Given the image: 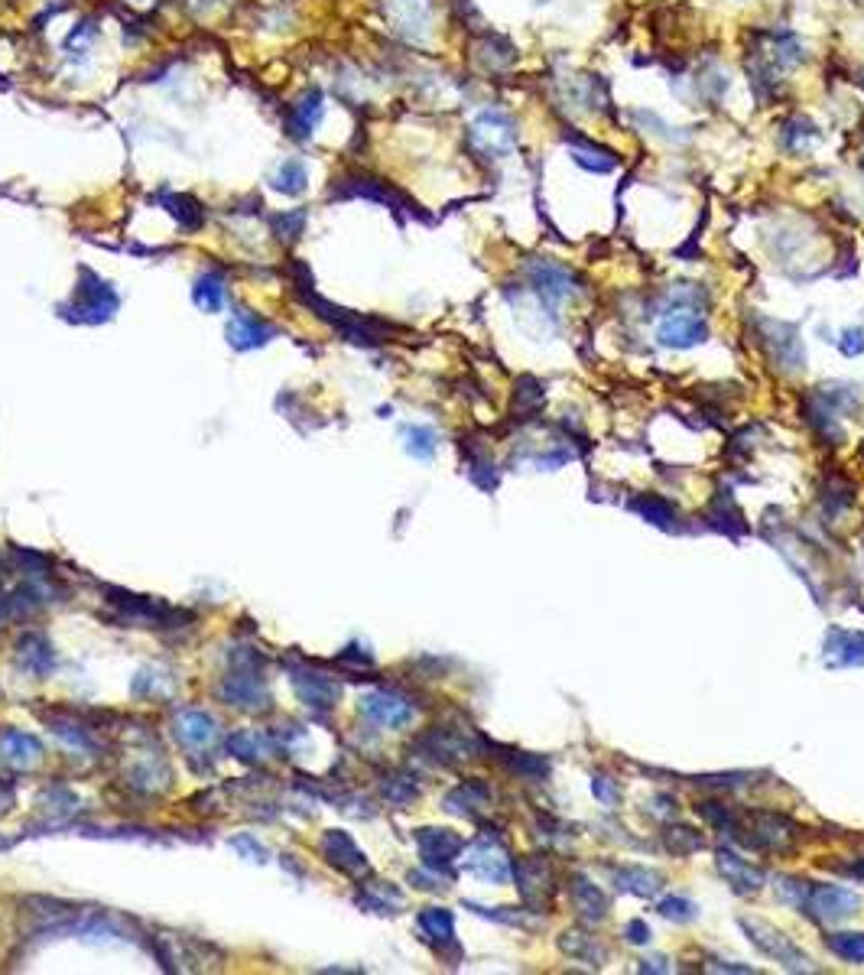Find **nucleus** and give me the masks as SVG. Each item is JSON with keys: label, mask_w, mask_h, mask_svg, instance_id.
Instances as JSON below:
<instances>
[{"label": "nucleus", "mask_w": 864, "mask_h": 975, "mask_svg": "<svg viewBox=\"0 0 864 975\" xmlns=\"http://www.w3.org/2000/svg\"><path fill=\"white\" fill-rule=\"evenodd\" d=\"M117 306H121V296L114 293V286L108 280H101L95 270L82 267V270H78L72 303L59 306V312H62V319H69V322L98 325V322L114 319Z\"/></svg>", "instance_id": "f257e3e1"}, {"label": "nucleus", "mask_w": 864, "mask_h": 975, "mask_svg": "<svg viewBox=\"0 0 864 975\" xmlns=\"http://www.w3.org/2000/svg\"><path fill=\"white\" fill-rule=\"evenodd\" d=\"M468 147L481 160H504L517 147V124L507 111L488 108L468 124Z\"/></svg>", "instance_id": "f03ea898"}, {"label": "nucleus", "mask_w": 864, "mask_h": 975, "mask_svg": "<svg viewBox=\"0 0 864 975\" xmlns=\"http://www.w3.org/2000/svg\"><path fill=\"white\" fill-rule=\"evenodd\" d=\"M738 927L744 930V936L761 949V953L767 959H774L780 962L783 969H790V972H809L813 969V962H809V956L803 953L800 946H796L787 933H780L774 923H767V920H754V917H741L738 920Z\"/></svg>", "instance_id": "7ed1b4c3"}, {"label": "nucleus", "mask_w": 864, "mask_h": 975, "mask_svg": "<svg viewBox=\"0 0 864 975\" xmlns=\"http://www.w3.org/2000/svg\"><path fill=\"white\" fill-rule=\"evenodd\" d=\"M329 195H332V199H371V202L387 205L390 212H407V215H416V218H426L420 212V205H416L413 199H407V195L390 186V182L368 176V173H351V176L335 179V186H332Z\"/></svg>", "instance_id": "20e7f679"}, {"label": "nucleus", "mask_w": 864, "mask_h": 975, "mask_svg": "<svg viewBox=\"0 0 864 975\" xmlns=\"http://www.w3.org/2000/svg\"><path fill=\"white\" fill-rule=\"evenodd\" d=\"M530 280V290L540 296V303L549 312H559V306L572 299L579 293V280H575V273L569 267H562L559 260H530L527 267H523Z\"/></svg>", "instance_id": "39448f33"}, {"label": "nucleus", "mask_w": 864, "mask_h": 975, "mask_svg": "<svg viewBox=\"0 0 864 975\" xmlns=\"http://www.w3.org/2000/svg\"><path fill=\"white\" fill-rule=\"evenodd\" d=\"M660 345L666 348H696L709 338V322L699 309L692 306H673L670 312H663L660 329H657Z\"/></svg>", "instance_id": "423d86ee"}, {"label": "nucleus", "mask_w": 864, "mask_h": 975, "mask_svg": "<svg viewBox=\"0 0 864 975\" xmlns=\"http://www.w3.org/2000/svg\"><path fill=\"white\" fill-rule=\"evenodd\" d=\"M757 325H761V345L770 355V361L783 371H803L806 351H803L800 332H796L793 325L777 322V319H761Z\"/></svg>", "instance_id": "0eeeda50"}, {"label": "nucleus", "mask_w": 864, "mask_h": 975, "mask_svg": "<svg viewBox=\"0 0 864 975\" xmlns=\"http://www.w3.org/2000/svg\"><path fill=\"white\" fill-rule=\"evenodd\" d=\"M858 907H861V897L852 888H842V884H809V897L803 910L822 923H842L848 917H855Z\"/></svg>", "instance_id": "6e6552de"}, {"label": "nucleus", "mask_w": 864, "mask_h": 975, "mask_svg": "<svg viewBox=\"0 0 864 975\" xmlns=\"http://www.w3.org/2000/svg\"><path fill=\"white\" fill-rule=\"evenodd\" d=\"M517 884H520V894H523V904L536 914H543L553 901V865H549V858L543 855H530L523 858V862L514 868Z\"/></svg>", "instance_id": "1a4fd4ad"}, {"label": "nucleus", "mask_w": 864, "mask_h": 975, "mask_svg": "<svg viewBox=\"0 0 864 975\" xmlns=\"http://www.w3.org/2000/svg\"><path fill=\"white\" fill-rule=\"evenodd\" d=\"M793 839H796L793 819L780 813H754L748 832H744V842L761 852H787Z\"/></svg>", "instance_id": "9d476101"}, {"label": "nucleus", "mask_w": 864, "mask_h": 975, "mask_svg": "<svg viewBox=\"0 0 864 975\" xmlns=\"http://www.w3.org/2000/svg\"><path fill=\"white\" fill-rule=\"evenodd\" d=\"M361 712L384 728H403L413 722V702L403 693H394V689H374V693H364Z\"/></svg>", "instance_id": "9b49d317"}, {"label": "nucleus", "mask_w": 864, "mask_h": 975, "mask_svg": "<svg viewBox=\"0 0 864 975\" xmlns=\"http://www.w3.org/2000/svg\"><path fill=\"white\" fill-rule=\"evenodd\" d=\"M465 868L475 878L491 881V884H507L510 878H514V865H510L507 852L501 849V842H491V839H481L475 849L468 852Z\"/></svg>", "instance_id": "f8f14e48"}, {"label": "nucleus", "mask_w": 864, "mask_h": 975, "mask_svg": "<svg viewBox=\"0 0 864 975\" xmlns=\"http://www.w3.org/2000/svg\"><path fill=\"white\" fill-rule=\"evenodd\" d=\"M416 845H420V855H423V865L432 871H445L449 868L458 852H462V836H455L452 829H420L416 832Z\"/></svg>", "instance_id": "ddd939ff"}, {"label": "nucleus", "mask_w": 864, "mask_h": 975, "mask_svg": "<svg viewBox=\"0 0 864 975\" xmlns=\"http://www.w3.org/2000/svg\"><path fill=\"white\" fill-rule=\"evenodd\" d=\"M322 117H325V98H322V91L319 88H309L303 98H299L296 104H290V111H286V121H283V130H286V137H293V140H309L312 134H316V127L322 124Z\"/></svg>", "instance_id": "4468645a"}, {"label": "nucleus", "mask_w": 864, "mask_h": 975, "mask_svg": "<svg viewBox=\"0 0 864 975\" xmlns=\"http://www.w3.org/2000/svg\"><path fill=\"white\" fill-rule=\"evenodd\" d=\"M715 865H718L722 878L731 884V891H735V894H754V891H761L764 881H767V875L761 868L751 865L748 858L735 855L731 849H718L715 852Z\"/></svg>", "instance_id": "2eb2a0df"}, {"label": "nucleus", "mask_w": 864, "mask_h": 975, "mask_svg": "<svg viewBox=\"0 0 864 975\" xmlns=\"http://www.w3.org/2000/svg\"><path fill=\"white\" fill-rule=\"evenodd\" d=\"M293 686L309 709H335L338 696H342V686L316 670H293Z\"/></svg>", "instance_id": "dca6fc26"}, {"label": "nucleus", "mask_w": 864, "mask_h": 975, "mask_svg": "<svg viewBox=\"0 0 864 975\" xmlns=\"http://www.w3.org/2000/svg\"><path fill=\"white\" fill-rule=\"evenodd\" d=\"M322 855L329 858V865L338 871H348V875H364L368 871V858L355 845V839L342 829H329L322 836Z\"/></svg>", "instance_id": "f3484780"}, {"label": "nucleus", "mask_w": 864, "mask_h": 975, "mask_svg": "<svg viewBox=\"0 0 864 975\" xmlns=\"http://www.w3.org/2000/svg\"><path fill=\"white\" fill-rule=\"evenodd\" d=\"M277 335V329H273L270 322H264L257 316V312H234L231 322H228V342L238 348V351H251L257 345H267L270 338Z\"/></svg>", "instance_id": "a211bd4d"}, {"label": "nucleus", "mask_w": 864, "mask_h": 975, "mask_svg": "<svg viewBox=\"0 0 864 975\" xmlns=\"http://www.w3.org/2000/svg\"><path fill=\"white\" fill-rule=\"evenodd\" d=\"M221 696H225L228 702H234V706H241V709H264L270 702L267 686L257 673L228 676V680L221 683Z\"/></svg>", "instance_id": "6ab92c4d"}, {"label": "nucleus", "mask_w": 864, "mask_h": 975, "mask_svg": "<svg viewBox=\"0 0 864 975\" xmlns=\"http://www.w3.org/2000/svg\"><path fill=\"white\" fill-rule=\"evenodd\" d=\"M17 667L33 676H49L56 667V650L43 634H23L17 641Z\"/></svg>", "instance_id": "aec40b11"}, {"label": "nucleus", "mask_w": 864, "mask_h": 975, "mask_svg": "<svg viewBox=\"0 0 864 975\" xmlns=\"http://www.w3.org/2000/svg\"><path fill=\"white\" fill-rule=\"evenodd\" d=\"M826 663L829 667H861L864 663V631H842V628L829 631Z\"/></svg>", "instance_id": "412c9836"}, {"label": "nucleus", "mask_w": 864, "mask_h": 975, "mask_svg": "<svg viewBox=\"0 0 864 975\" xmlns=\"http://www.w3.org/2000/svg\"><path fill=\"white\" fill-rule=\"evenodd\" d=\"M153 199L160 202V205L166 208V212L179 221V228H182V231H189V234H192V231H199V228L205 225V208H202L199 199H192V195H186V192H173V189H160V192L153 195Z\"/></svg>", "instance_id": "4be33fe9"}, {"label": "nucleus", "mask_w": 864, "mask_h": 975, "mask_svg": "<svg viewBox=\"0 0 864 975\" xmlns=\"http://www.w3.org/2000/svg\"><path fill=\"white\" fill-rule=\"evenodd\" d=\"M572 901H575V910H579V917L585 923H601L611 910V901L605 897V891H601L598 884L592 878H585V875L572 878Z\"/></svg>", "instance_id": "5701e85b"}, {"label": "nucleus", "mask_w": 864, "mask_h": 975, "mask_svg": "<svg viewBox=\"0 0 864 975\" xmlns=\"http://www.w3.org/2000/svg\"><path fill=\"white\" fill-rule=\"evenodd\" d=\"M608 875H611L614 888L627 891V894H637V897H650V894H657L663 888V878L657 875V871L640 868V865H614V868H608Z\"/></svg>", "instance_id": "b1692460"}, {"label": "nucleus", "mask_w": 864, "mask_h": 975, "mask_svg": "<svg viewBox=\"0 0 864 975\" xmlns=\"http://www.w3.org/2000/svg\"><path fill=\"white\" fill-rule=\"evenodd\" d=\"M566 140L572 147V160L582 169H588V173H611V169L618 166V156H614L608 147H601V143L588 140V137H575V134H566Z\"/></svg>", "instance_id": "393cba45"}, {"label": "nucleus", "mask_w": 864, "mask_h": 975, "mask_svg": "<svg viewBox=\"0 0 864 975\" xmlns=\"http://www.w3.org/2000/svg\"><path fill=\"white\" fill-rule=\"evenodd\" d=\"M39 754H43V745L33 735L17 732V728L0 732V758L10 761L13 767H30L33 761H39Z\"/></svg>", "instance_id": "a878e982"}, {"label": "nucleus", "mask_w": 864, "mask_h": 975, "mask_svg": "<svg viewBox=\"0 0 864 975\" xmlns=\"http://www.w3.org/2000/svg\"><path fill=\"white\" fill-rule=\"evenodd\" d=\"M215 719L212 715H205L199 709H186V712H179V719H176V738L182 741V745H189V748H202L208 745V741L215 738Z\"/></svg>", "instance_id": "bb28decb"}, {"label": "nucleus", "mask_w": 864, "mask_h": 975, "mask_svg": "<svg viewBox=\"0 0 864 975\" xmlns=\"http://www.w3.org/2000/svg\"><path fill=\"white\" fill-rule=\"evenodd\" d=\"M488 803H491V790L484 787L481 780H465V784H458L452 793H445V810L458 813V816H475Z\"/></svg>", "instance_id": "cd10ccee"}, {"label": "nucleus", "mask_w": 864, "mask_h": 975, "mask_svg": "<svg viewBox=\"0 0 864 975\" xmlns=\"http://www.w3.org/2000/svg\"><path fill=\"white\" fill-rule=\"evenodd\" d=\"M390 17H394L397 30L403 36H423L429 23V10L423 0H387Z\"/></svg>", "instance_id": "c85d7f7f"}, {"label": "nucleus", "mask_w": 864, "mask_h": 975, "mask_svg": "<svg viewBox=\"0 0 864 975\" xmlns=\"http://www.w3.org/2000/svg\"><path fill=\"white\" fill-rule=\"evenodd\" d=\"M420 930L429 943L436 946H455V917L442 907H426L420 914Z\"/></svg>", "instance_id": "c756f323"}, {"label": "nucleus", "mask_w": 864, "mask_h": 975, "mask_svg": "<svg viewBox=\"0 0 864 975\" xmlns=\"http://www.w3.org/2000/svg\"><path fill=\"white\" fill-rule=\"evenodd\" d=\"M780 130H783V134H780L783 147H787L790 153H806L822 140L819 127L809 121V117H790V121H783Z\"/></svg>", "instance_id": "7c9ffc66"}, {"label": "nucleus", "mask_w": 864, "mask_h": 975, "mask_svg": "<svg viewBox=\"0 0 864 975\" xmlns=\"http://www.w3.org/2000/svg\"><path fill=\"white\" fill-rule=\"evenodd\" d=\"M270 186L277 189V192H283V195H303L309 189V169H306V163L296 160V156L283 160L277 166V173H273Z\"/></svg>", "instance_id": "2f4dec72"}, {"label": "nucleus", "mask_w": 864, "mask_h": 975, "mask_svg": "<svg viewBox=\"0 0 864 975\" xmlns=\"http://www.w3.org/2000/svg\"><path fill=\"white\" fill-rule=\"evenodd\" d=\"M192 299H195V306H199V309L218 312L221 306H225V277L215 273V270L202 273V277L195 280V286H192Z\"/></svg>", "instance_id": "473e14b6"}, {"label": "nucleus", "mask_w": 864, "mask_h": 975, "mask_svg": "<svg viewBox=\"0 0 864 975\" xmlns=\"http://www.w3.org/2000/svg\"><path fill=\"white\" fill-rule=\"evenodd\" d=\"M631 507H634V511H637L640 517H644V520H650V524H657V527H663V530H673V527H676V511H673V504H670V501H663V498H657V494H644V498L631 501Z\"/></svg>", "instance_id": "72a5a7b5"}, {"label": "nucleus", "mask_w": 864, "mask_h": 975, "mask_svg": "<svg viewBox=\"0 0 864 975\" xmlns=\"http://www.w3.org/2000/svg\"><path fill=\"white\" fill-rule=\"evenodd\" d=\"M478 49H481L478 59L488 65L491 72H501V69H507V65L517 59L514 46H510L507 39H501V36H484Z\"/></svg>", "instance_id": "f704fd0d"}, {"label": "nucleus", "mask_w": 864, "mask_h": 975, "mask_svg": "<svg viewBox=\"0 0 864 975\" xmlns=\"http://www.w3.org/2000/svg\"><path fill=\"white\" fill-rule=\"evenodd\" d=\"M559 946L566 949L569 956L588 962V966H601V959H605V953H601V946L595 943V936H588V933H575V930H572V933L562 936Z\"/></svg>", "instance_id": "c9c22d12"}, {"label": "nucleus", "mask_w": 864, "mask_h": 975, "mask_svg": "<svg viewBox=\"0 0 864 975\" xmlns=\"http://www.w3.org/2000/svg\"><path fill=\"white\" fill-rule=\"evenodd\" d=\"M663 845L673 855H692V852L702 849L705 839H702V832L689 829V826H666L663 829Z\"/></svg>", "instance_id": "e433bc0d"}, {"label": "nucleus", "mask_w": 864, "mask_h": 975, "mask_svg": "<svg viewBox=\"0 0 864 975\" xmlns=\"http://www.w3.org/2000/svg\"><path fill=\"white\" fill-rule=\"evenodd\" d=\"M358 904H361V907H368V910H377V914H394V907L403 904V897H400V891H394V888H381V884H368V888H364V894H358Z\"/></svg>", "instance_id": "4c0bfd02"}, {"label": "nucleus", "mask_w": 864, "mask_h": 975, "mask_svg": "<svg viewBox=\"0 0 864 975\" xmlns=\"http://www.w3.org/2000/svg\"><path fill=\"white\" fill-rule=\"evenodd\" d=\"M306 221H309V212H306V208H296V212H280V215H273V218H270V225H273V234H277L280 241H296V238H303Z\"/></svg>", "instance_id": "58836bf2"}, {"label": "nucleus", "mask_w": 864, "mask_h": 975, "mask_svg": "<svg viewBox=\"0 0 864 975\" xmlns=\"http://www.w3.org/2000/svg\"><path fill=\"white\" fill-rule=\"evenodd\" d=\"M228 751L241 761H260V758H264V751H267V741L260 738L257 732H238V735L228 738Z\"/></svg>", "instance_id": "ea45409f"}, {"label": "nucleus", "mask_w": 864, "mask_h": 975, "mask_svg": "<svg viewBox=\"0 0 864 975\" xmlns=\"http://www.w3.org/2000/svg\"><path fill=\"white\" fill-rule=\"evenodd\" d=\"M829 949L845 962H864V933H835L829 936Z\"/></svg>", "instance_id": "a19ab883"}, {"label": "nucleus", "mask_w": 864, "mask_h": 975, "mask_svg": "<svg viewBox=\"0 0 864 975\" xmlns=\"http://www.w3.org/2000/svg\"><path fill=\"white\" fill-rule=\"evenodd\" d=\"M510 764V771H517L520 777H527V780H543L549 774V761L540 758V754H523V751H514L507 758Z\"/></svg>", "instance_id": "79ce46f5"}, {"label": "nucleus", "mask_w": 864, "mask_h": 975, "mask_svg": "<svg viewBox=\"0 0 864 975\" xmlns=\"http://www.w3.org/2000/svg\"><path fill=\"white\" fill-rule=\"evenodd\" d=\"M95 36H98V30H95V26H91V20L78 23L75 30L69 33V39H65V52H69V59L78 62V65L88 62V43H91V39H95Z\"/></svg>", "instance_id": "37998d69"}, {"label": "nucleus", "mask_w": 864, "mask_h": 975, "mask_svg": "<svg viewBox=\"0 0 864 975\" xmlns=\"http://www.w3.org/2000/svg\"><path fill=\"white\" fill-rule=\"evenodd\" d=\"M657 910H660L663 917H670V920H683V923H689V920H696V917H699V907L692 904V901H686V897H663V901L657 904Z\"/></svg>", "instance_id": "c03bdc74"}, {"label": "nucleus", "mask_w": 864, "mask_h": 975, "mask_svg": "<svg viewBox=\"0 0 864 975\" xmlns=\"http://www.w3.org/2000/svg\"><path fill=\"white\" fill-rule=\"evenodd\" d=\"M407 449L416 455V459H432V452H436V436H432V429L426 426H410L407 429Z\"/></svg>", "instance_id": "a18cd8bd"}, {"label": "nucleus", "mask_w": 864, "mask_h": 975, "mask_svg": "<svg viewBox=\"0 0 864 975\" xmlns=\"http://www.w3.org/2000/svg\"><path fill=\"white\" fill-rule=\"evenodd\" d=\"M777 894L780 901H787L790 907H806V897H809V884L806 881H796V878H777Z\"/></svg>", "instance_id": "49530a36"}, {"label": "nucleus", "mask_w": 864, "mask_h": 975, "mask_svg": "<svg viewBox=\"0 0 864 975\" xmlns=\"http://www.w3.org/2000/svg\"><path fill=\"white\" fill-rule=\"evenodd\" d=\"M384 797L390 803L403 806V803H410L416 797V784L410 777H390V780H384Z\"/></svg>", "instance_id": "de8ad7c7"}, {"label": "nucleus", "mask_w": 864, "mask_h": 975, "mask_svg": "<svg viewBox=\"0 0 864 975\" xmlns=\"http://www.w3.org/2000/svg\"><path fill=\"white\" fill-rule=\"evenodd\" d=\"M839 348L845 355H861L864 351V329H845L839 338Z\"/></svg>", "instance_id": "09e8293b"}, {"label": "nucleus", "mask_w": 864, "mask_h": 975, "mask_svg": "<svg viewBox=\"0 0 864 975\" xmlns=\"http://www.w3.org/2000/svg\"><path fill=\"white\" fill-rule=\"evenodd\" d=\"M231 845H234V849H238V852L251 855V862H264V858H267V849H264V845H260V842H254L251 836H238Z\"/></svg>", "instance_id": "8fccbe9b"}, {"label": "nucleus", "mask_w": 864, "mask_h": 975, "mask_svg": "<svg viewBox=\"0 0 864 975\" xmlns=\"http://www.w3.org/2000/svg\"><path fill=\"white\" fill-rule=\"evenodd\" d=\"M595 797H598V800H605L608 806H611V803H618V787H614L608 777H595Z\"/></svg>", "instance_id": "3c124183"}, {"label": "nucleus", "mask_w": 864, "mask_h": 975, "mask_svg": "<svg viewBox=\"0 0 864 975\" xmlns=\"http://www.w3.org/2000/svg\"><path fill=\"white\" fill-rule=\"evenodd\" d=\"M624 936H627V940H631V943L644 946V943L650 940V930H647V923H644V920H634V923H627V927H624Z\"/></svg>", "instance_id": "603ef678"}, {"label": "nucleus", "mask_w": 864, "mask_h": 975, "mask_svg": "<svg viewBox=\"0 0 864 975\" xmlns=\"http://www.w3.org/2000/svg\"><path fill=\"white\" fill-rule=\"evenodd\" d=\"M10 806H13V787L7 780H0V813H7Z\"/></svg>", "instance_id": "864d4df0"}, {"label": "nucleus", "mask_w": 864, "mask_h": 975, "mask_svg": "<svg viewBox=\"0 0 864 975\" xmlns=\"http://www.w3.org/2000/svg\"><path fill=\"white\" fill-rule=\"evenodd\" d=\"M852 875L864 881V858H861V862H855V865H852Z\"/></svg>", "instance_id": "5fc2aeb1"}, {"label": "nucleus", "mask_w": 864, "mask_h": 975, "mask_svg": "<svg viewBox=\"0 0 864 975\" xmlns=\"http://www.w3.org/2000/svg\"><path fill=\"white\" fill-rule=\"evenodd\" d=\"M7 845H10V842H4V839H0V849H7Z\"/></svg>", "instance_id": "6e6d98bb"}]
</instances>
